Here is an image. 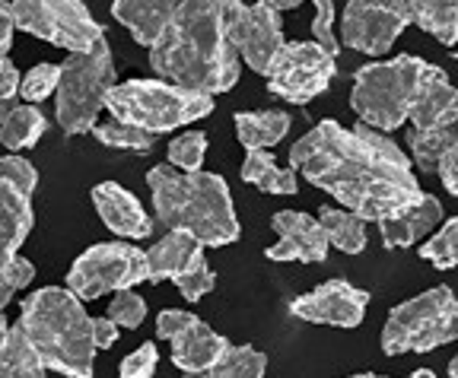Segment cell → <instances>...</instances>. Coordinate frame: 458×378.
<instances>
[{
  "mask_svg": "<svg viewBox=\"0 0 458 378\" xmlns=\"http://www.w3.org/2000/svg\"><path fill=\"white\" fill-rule=\"evenodd\" d=\"M411 26L408 0H347L341 13V45L382 57Z\"/></svg>",
  "mask_w": 458,
  "mask_h": 378,
  "instance_id": "14",
  "label": "cell"
},
{
  "mask_svg": "<svg viewBox=\"0 0 458 378\" xmlns=\"http://www.w3.org/2000/svg\"><path fill=\"white\" fill-rule=\"evenodd\" d=\"M13 108H16V102H13V99H4V96H0V124L7 122V114L13 112Z\"/></svg>",
  "mask_w": 458,
  "mask_h": 378,
  "instance_id": "44",
  "label": "cell"
},
{
  "mask_svg": "<svg viewBox=\"0 0 458 378\" xmlns=\"http://www.w3.org/2000/svg\"><path fill=\"white\" fill-rule=\"evenodd\" d=\"M38 188L36 165L22 156H0V265L20 255L22 242L36 226L32 194Z\"/></svg>",
  "mask_w": 458,
  "mask_h": 378,
  "instance_id": "13",
  "label": "cell"
},
{
  "mask_svg": "<svg viewBox=\"0 0 458 378\" xmlns=\"http://www.w3.org/2000/svg\"><path fill=\"white\" fill-rule=\"evenodd\" d=\"M137 283H150V257L128 242H102L86 248L67 271V290L83 302L106 293H124Z\"/></svg>",
  "mask_w": 458,
  "mask_h": 378,
  "instance_id": "9",
  "label": "cell"
},
{
  "mask_svg": "<svg viewBox=\"0 0 458 378\" xmlns=\"http://www.w3.org/2000/svg\"><path fill=\"white\" fill-rule=\"evenodd\" d=\"M114 86V57L102 38L93 51L71 55L61 64V86L55 93V118L71 137L93 134Z\"/></svg>",
  "mask_w": 458,
  "mask_h": 378,
  "instance_id": "8",
  "label": "cell"
},
{
  "mask_svg": "<svg viewBox=\"0 0 458 378\" xmlns=\"http://www.w3.org/2000/svg\"><path fill=\"white\" fill-rule=\"evenodd\" d=\"M159 80L194 93H226L239 83L242 57L229 38L226 0H182L163 38L150 48Z\"/></svg>",
  "mask_w": 458,
  "mask_h": 378,
  "instance_id": "2",
  "label": "cell"
},
{
  "mask_svg": "<svg viewBox=\"0 0 458 378\" xmlns=\"http://www.w3.org/2000/svg\"><path fill=\"white\" fill-rule=\"evenodd\" d=\"M118 324L112 322V318H93V337H96V347L99 350H112L114 343H118Z\"/></svg>",
  "mask_w": 458,
  "mask_h": 378,
  "instance_id": "42",
  "label": "cell"
},
{
  "mask_svg": "<svg viewBox=\"0 0 458 378\" xmlns=\"http://www.w3.org/2000/svg\"><path fill=\"white\" fill-rule=\"evenodd\" d=\"M458 140L455 128H443V130H417L411 128L408 134V150H411V163L423 172H437L443 153L449 150L452 143Z\"/></svg>",
  "mask_w": 458,
  "mask_h": 378,
  "instance_id": "30",
  "label": "cell"
},
{
  "mask_svg": "<svg viewBox=\"0 0 458 378\" xmlns=\"http://www.w3.org/2000/svg\"><path fill=\"white\" fill-rule=\"evenodd\" d=\"M351 378H388V375H372V372H357V375H351Z\"/></svg>",
  "mask_w": 458,
  "mask_h": 378,
  "instance_id": "48",
  "label": "cell"
},
{
  "mask_svg": "<svg viewBox=\"0 0 458 378\" xmlns=\"http://www.w3.org/2000/svg\"><path fill=\"white\" fill-rule=\"evenodd\" d=\"M10 4H13L16 29L71 55L93 51L106 38V29L96 22L83 0H10Z\"/></svg>",
  "mask_w": 458,
  "mask_h": 378,
  "instance_id": "10",
  "label": "cell"
},
{
  "mask_svg": "<svg viewBox=\"0 0 458 378\" xmlns=\"http://www.w3.org/2000/svg\"><path fill=\"white\" fill-rule=\"evenodd\" d=\"M93 207L99 220L122 239H150L153 236V216L143 210V204L122 188L118 181H102L93 191Z\"/></svg>",
  "mask_w": 458,
  "mask_h": 378,
  "instance_id": "19",
  "label": "cell"
},
{
  "mask_svg": "<svg viewBox=\"0 0 458 378\" xmlns=\"http://www.w3.org/2000/svg\"><path fill=\"white\" fill-rule=\"evenodd\" d=\"M408 122L417 130H443L458 122V89L445 77V71H439V67L429 71V77L423 80L420 93L414 99Z\"/></svg>",
  "mask_w": 458,
  "mask_h": 378,
  "instance_id": "21",
  "label": "cell"
},
{
  "mask_svg": "<svg viewBox=\"0 0 458 378\" xmlns=\"http://www.w3.org/2000/svg\"><path fill=\"white\" fill-rule=\"evenodd\" d=\"M293 118L280 108H265V112H236V137L249 150H271L290 134Z\"/></svg>",
  "mask_w": 458,
  "mask_h": 378,
  "instance_id": "23",
  "label": "cell"
},
{
  "mask_svg": "<svg viewBox=\"0 0 458 378\" xmlns=\"http://www.w3.org/2000/svg\"><path fill=\"white\" fill-rule=\"evenodd\" d=\"M315 20H312V42H318L331 55H341V38L335 36V0H312Z\"/></svg>",
  "mask_w": 458,
  "mask_h": 378,
  "instance_id": "37",
  "label": "cell"
},
{
  "mask_svg": "<svg viewBox=\"0 0 458 378\" xmlns=\"http://www.w3.org/2000/svg\"><path fill=\"white\" fill-rule=\"evenodd\" d=\"M182 0H114L112 16L134 36L137 45L153 48L163 38L165 26L172 22Z\"/></svg>",
  "mask_w": 458,
  "mask_h": 378,
  "instance_id": "22",
  "label": "cell"
},
{
  "mask_svg": "<svg viewBox=\"0 0 458 378\" xmlns=\"http://www.w3.org/2000/svg\"><path fill=\"white\" fill-rule=\"evenodd\" d=\"M147 257H150V283L169 280L179 286V293L188 302H200L208 293H214L216 273L204 257V242H198L191 232L172 229L159 242H153Z\"/></svg>",
  "mask_w": 458,
  "mask_h": 378,
  "instance_id": "12",
  "label": "cell"
},
{
  "mask_svg": "<svg viewBox=\"0 0 458 378\" xmlns=\"http://www.w3.org/2000/svg\"><path fill=\"white\" fill-rule=\"evenodd\" d=\"M271 229L277 232V242L265 251L271 261H302L318 265L328 257V232L318 223V216H306L300 210H277L271 216Z\"/></svg>",
  "mask_w": 458,
  "mask_h": 378,
  "instance_id": "18",
  "label": "cell"
},
{
  "mask_svg": "<svg viewBox=\"0 0 458 378\" xmlns=\"http://www.w3.org/2000/svg\"><path fill=\"white\" fill-rule=\"evenodd\" d=\"M22 86V73L20 67L10 61V57H0V96L4 99H16Z\"/></svg>",
  "mask_w": 458,
  "mask_h": 378,
  "instance_id": "40",
  "label": "cell"
},
{
  "mask_svg": "<svg viewBox=\"0 0 458 378\" xmlns=\"http://www.w3.org/2000/svg\"><path fill=\"white\" fill-rule=\"evenodd\" d=\"M208 156V134L204 130H185L169 143V165L179 172H200Z\"/></svg>",
  "mask_w": 458,
  "mask_h": 378,
  "instance_id": "33",
  "label": "cell"
},
{
  "mask_svg": "<svg viewBox=\"0 0 458 378\" xmlns=\"http://www.w3.org/2000/svg\"><path fill=\"white\" fill-rule=\"evenodd\" d=\"M20 324L48 369L67 378H93V359L99 350L93 337V318L86 315L83 299L67 286L36 290L22 302Z\"/></svg>",
  "mask_w": 458,
  "mask_h": 378,
  "instance_id": "4",
  "label": "cell"
},
{
  "mask_svg": "<svg viewBox=\"0 0 458 378\" xmlns=\"http://www.w3.org/2000/svg\"><path fill=\"white\" fill-rule=\"evenodd\" d=\"M318 223L325 226L328 242L335 245L337 251H344V255H363L366 251V242H369V239H366V226H369V223L360 220L357 214L325 204V207H318Z\"/></svg>",
  "mask_w": 458,
  "mask_h": 378,
  "instance_id": "27",
  "label": "cell"
},
{
  "mask_svg": "<svg viewBox=\"0 0 458 378\" xmlns=\"http://www.w3.org/2000/svg\"><path fill=\"white\" fill-rule=\"evenodd\" d=\"M0 378H48V365L29 343L22 324H13L0 347Z\"/></svg>",
  "mask_w": 458,
  "mask_h": 378,
  "instance_id": "25",
  "label": "cell"
},
{
  "mask_svg": "<svg viewBox=\"0 0 458 378\" xmlns=\"http://www.w3.org/2000/svg\"><path fill=\"white\" fill-rule=\"evenodd\" d=\"M108 318H112L118 328H128V331H137L143 324V318H147V299L137 293H131V290H124V293H114V299L108 302Z\"/></svg>",
  "mask_w": 458,
  "mask_h": 378,
  "instance_id": "36",
  "label": "cell"
},
{
  "mask_svg": "<svg viewBox=\"0 0 458 378\" xmlns=\"http://www.w3.org/2000/svg\"><path fill=\"white\" fill-rule=\"evenodd\" d=\"M7 334H10V324H7V318H4V312H0V347H4Z\"/></svg>",
  "mask_w": 458,
  "mask_h": 378,
  "instance_id": "45",
  "label": "cell"
},
{
  "mask_svg": "<svg viewBox=\"0 0 458 378\" xmlns=\"http://www.w3.org/2000/svg\"><path fill=\"white\" fill-rule=\"evenodd\" d=\"M290 169L366 223L404 214L423 197L408 153L366 124L318 122L290 147Z\"/></svg>",
  "mask_w": 458,
  "mask_h": 378,
  "instance_id": "1",
  "label": "cell"
},
{
  "mask_svg": "<svg viewBox=\"0 0 458 378\" xmlns=\"http://www.w3.org/2000/svg\"><path fill=\"white\" fill-rule=\"evenodd\" d=\"M157 337L172 343V363L179 365L182 375L210 369L229 350L226 337L216 334L194 312H182V308H163L157 315Z\"/></svg>",
  "mask_w": 458,
  "mask_h": 378,
  "instance_id": "16",
  "label": "cell"
},
{
  "mask_svg": "<svg viewBox=\"0 0 458 378\" xmlns=\"http://www.w3.org/2000/svg\"><path fill=\"white\" fill-rule=\"evenodd\" d=\"M337 73V57L318 42H286L267 71V89L290 105H309Z\"/></svg>",
  "mask_w": 458,
  "mask_h": 378,
  "instance_id": "11",
  "label": "cell"
},
{
  "mask_svg": "<svg viewBox=\"0 0 458 378\" xmlns=\"http://www.w3.org/2000/svg\"><path fill=\"white\" fill-rule=\"evenodd\" d=\"M258 4H265V7L277 10V13H284V10H296L300 4H306V0H258Z\"/></svg>",
  "mask_w": 458,
  "mask_h": 378,
  "instance_id": "43",
  "label": "cell"
},
{
  "mask_svg": "<svg viewBox=\"0 0 458 378\" xmlns=\"http://www.w3.org/2000/svg\"><path fill=\"white\" fill-rule=\"evenodd\" d=\"M429 71L433 64L417 55H398L392 61H372L360 67L351 89V108L360 114V124L382 134L398 130L411 118Z\"/></svg>",
  "mask_w": 458,
  "mask_h": 378,
  "instance_id": "5",
  "label": "cell"
},
{
  "mask_svg": "<svg viewBox=\"0 0 458 378\" xmlns=\"http://www.w3.org/2000/svg\"><path fill=\"white\" fill-rule=\"evenodd\" d=\"M265 372H267V353L255 350V347H245V343H229V350L210 369L182 378H265Z\"/></svg>",
  "mask_w": 458,
  "mask_h": 378,
  "instance_id": "29",
  "label": "cell"
},
{
  "mask_svg": "<svg viewBox=\"0 0 458 378\" xmlns=\"http://www.w3.org/2000/svg\"><path fill=\"white\" fill-rule=\"evenodd\" d=\"M226 29L236 45L242 64H249L255 73L267 77L271 64L284 51V20L277 10L265 4H245V0H226Z\"/></svg>",
  "mask_w": 458,
  "mask_h": 378,
  "instance_id": "15",
  "label": "cell"
},
{
  "mask_svg": "<svg viewBox=\"0 0 458 378\" xmlns=\"http://www.w3.org/2000/svg\"><path fill=\"white\" fill-rule=\"evenodd\" d=\"M369 308V293L347 280H325L290 302V315L309 324H331V328H360Z\"/></svg>",
  "mask_w": 458,
  "mask_h": 378,
  "instance_id": "17",
  "label": "cell"
},
{
  "mask_svg": "<svg viewBox=\"0 0 458 378\" xmlns=\"http://www.w3.org/2000/svg\"><path fill=\"white\" fill-rule=\"evenodd\" d=\"M36 280V265L29 257L16 255L10 265H0V312L13 302V296L20 290H26L29 283Z\"/></svg>",
  "mask_w": 458,
  "mask_h": 378,
  "instance_id": "35",
  "label": "cell"
},
{
  "mask_svg": "<svg viewBox=\"0 0 458 378\" xmlns=\"http://www.w3.org/2000/svg\"><path fill=\"white\" fill-rule=\"evenodd\" d=\"M147 185L153 194V220L159 226L191 232L198 242L210 248L239 242L236 204L223 175L216 172H179L175 165H153L147 172Z\"/></svg>",
  "mask_w": 458,
  "mask_h": 378,
  "instance_id": "3",
  "label": "cell"
},
{
  "mask_svg": "<svg viewBox=\"0 0 458 378\" xmlns=\"http://www.w3.org/2000/svg\"><path fill=\"white\" fill-rule=\"evenodd\" d=\"M45 128H48V118L38 105H16L13 112L7 114V122L0 124V143L7 147L10 153H20V150H32L38 140H42Z\"/></svg>",
  "mask_w": 458,
  "mask_h": 378,
  "instance_id": "28",
  "label": "cell"
},
{
  "mask_svg": "<svg viewBox=\"0 0 458 378\" xmlns=\"http://www.w3.org/2000/svg\"><path fill=\"white\" fill-rule=\"evenodd\" d=\"M411 22L439 45H458V0H408Z\"/></svg>",
  "mask_w": 458,
  "mask_h": 378,
  "instance_id": "26",
  "label": "cell"
},
{
  "mask_svg": "<svg viewBox=\"0 0 458 378\" xmlns=\"http://www.w3.org/2000/svg\"><path fill=\"white\" fill-rule=\"evenodd\" d=\"M443 200L433 194H423L414 207H408L398 216H386L379 220V236L386 248H408L414 242H423L443 226Z\"/></svg>",
  "mask_w": 458,
  "mask_h": 378,
  "instance_id": "20",
  "label": "cell"
},
{
  "mask_svg": "<svg viewBox=\"0 0 458 378\" xmlns=\"http://www.w3.org/2000/svg\"><path fill=\"white\" fill-rule=\"evenodd\" d=\"M449 375H452V378H458V353L452 357V363H449Z\"/></svg>",
  "mask_w": 458,
  "mask_h": 378,
  "instance_id": "46",
  "label": "cell"
},
{
  "mask_svg": "<svg viewBox=\"0 0 458 378\" xmlns=\"http://www.w3.org/2000/svg\"><path fill=\"white\" fill-rule=\"evenodd\" d=\"M411 378H437V375H433V372H429V369H417Z\"/></svg>",
  "mask_w": 458,
  "mask_h": 378,
  "instance_id": "47",
  "label": "cell"
},
{
  "mask_svg": "<svg viewBox=\"0 0 458 378\" xmlns=\"http://www.w3.org/2000/svg\"><path fill=\"white\" fill-rule=\"evenodd\" d=\"M458 340V299L452 286L439 283L427 293L388 312L382 328V353L401 357V353H429L445 343Z\"/></svg>",
  "mask_w": 458,
  "mask_h": 378,
  "instance_id": "7",
  "label": "cell"
},
{
  "mask_svg": "<svg viewBox=\"0 0 458 378\" xmlns=\"http://www.w3.org/2000/svg\"><path fill=\"white\" fill-rule=\"evenodd\" d=\"M106 112L157 137L208 118L214 112V96L194 93L169 80H124L112 86Z\"/></svg>",
  "mask_w": 458,
  "mask_h": 378,
  "instance_id": "6",
  "label": "cell"
},
{
  "mask_svg": "<svg viewBox=\"0 0 458 378\" xmlns=\"http://www.w3.org/2000/svg\"><path fill=\"white\" fill-rule=\"evenodd\" d=\"M420 257L429 261L439 271H452L458 267V216L443 220V226L433 232L429 239H423L420 245Z\"/></svg>",
  "mask_w": 458,
  "mask_h": 378,
  "instance_id": "32",
  "label": "cell"
},
{
  "mask_svg": "<svg viewBox=\"0 0 458 378\" xmlns=\"http://www.w3.org/2000/svg\"><path fill=\"white\" fill-rule=\"evenodd\" d=\"M157 365H159L157 343L147 340V343H140L134 353H128V357L122 359V365H118V378H153Z\"/></svg>",
  "mask_w": 458,
  "mask_h": 378,
  "instance_id": "38",
  "label": "cell"
},
{
  "mask_svg": "<svg viewBox=\"0 0 458 378\" xmlns=\"http://www.w3.org/2000/svg\"><path fill=\"white\" fill-rule=\"evenodd\" d=\"M57 86H61V64H36L32 71H26L22 77V86H20V96L22 102L29 105H38V102L51 99V93H57Z\"/></svg>",
  "mask_w": 458,
  "mask_h": 378,
  "instance_id": "34",
  "label": "cell"
},
{
  "mask_svg": "<svg viewBox=\"0 0 458 378\" xmlns=\"http://www.w3.org/2000/svg\"><path fill=\"white\" fill-rule=\"evenodd\" d=\"M245 185H255L258 191L265 194H300V172L284 169L277 159L267 150H249L245 153V163L239 169Z\"/></svg>",
  "mask_w": 458,
  "mask_h": 378,
  "instance_id": "24",
  "label": "cell"
},
{
  "mask_svg": "<svg viewBox=\"0 0 458 378\" xmlns=\"http://www.w3.org/2000/svg\"><path fill=\"white\" fill-rule=\"evenodd\" d=\"M93 137L102 147H112V150H128V153H150L153 150V134L134 124L122 122V118H112V122H102L93 128Z\"/></svg>",
  "mask_w": 458,
  "mask_h": 378,
  "instance_id": "31",
  "label": "cell"
},
{
  "mask_svg": "<svg viewBox=\"0 0 458 378\" xmlns=\"http://www.w3.org/2000/svg\"><path fill=\"white\" fill-rule=\"evenodd\" d=\"M437 175L445 185V191H449L452 197H458V140L443 153V159H439V165H437Z\"/></svg>",
  "mask_w": 458,
  "mask_h": 378,
  "instance_id": "39",
  "label": "cell"
},
{
  "mask_svg": "<svg viewBox=\"0 0 458 378\" xmlns=\"http://www.w3.org/2000/svg\"><path fill=\"white\" fill-rule=\"evenodd\" d=\"M13 32H16L13 4L0 0V57H7V51L13 48Z\"/></svg>",
  "mask_w": 458,
  "mask_h": 378,
  "instance_id": "41",
  "label": "cell"
}]
</instances>
